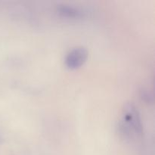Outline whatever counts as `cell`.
Returning a JSON list of instances; mask_svg holds the SVG:
<instances>
[{"label":"cell","instance_id":"cell-3","mask_svg":"<svg viewBox=\"0 0 155 155\" xmlns=\"http://www.w3.org/2000/svg\"><path fill=\"white\" fill-rule=\"evenodd\" d=\"M58 12L62 16L68 18H80L83 15V12L80 8L69 5H60L58 7Z\"/></svg>","mask_w":155,"mask_h":155},{"label":"cell","instance_id":"cell-2","mask_svg":"<svg viewBox=\"0 0 155 155\" xmlns=\"http://www.w3.org/2000/svg\"><path fill=\"white\" fill-rule=\"evenodd\" d=\"M88 58V51L84 47L74 48L67 54L65 58L66 66L70 69L80 68L86 62Z\"/></svg>","mask_w":155,"mask_h":155},{"label":"cell","instance_id":"cell-1","mask_svg":"<svg viewBox=\"0 0 155 155\" xmlns=\"http://www.w3.org/2000/svg\"><path fill=\"white\" fill-rule=\"evenodd\" d=\"M121 129L124 134H141L142 124L139 111L133 103H126L123 108Z\"/></svg>","mask_w":155,"mask_h":155}]
</instances>
